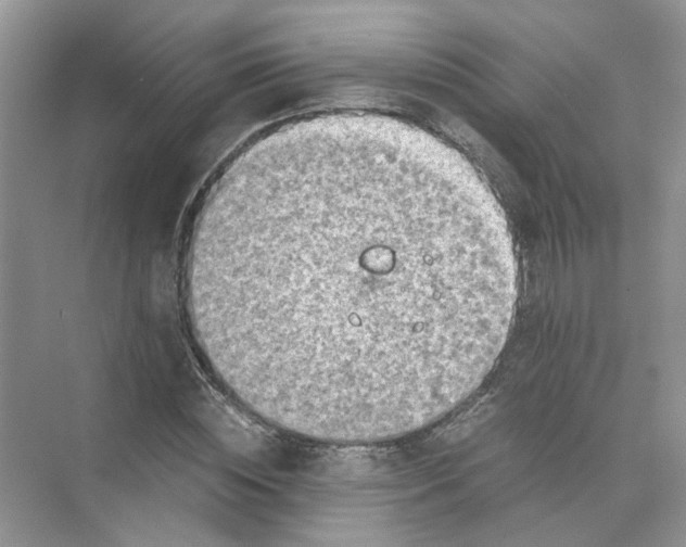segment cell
<instances>
[{"mask_svg":"<svg viewBox=\"0 0 686 547\" xmlns=\"http://www.w3.org/2000/svg\"><path fill=\"white\" fill-rule=\"evenodd\" d=\"M517 282L474 169L370 114L250 145L207 195L186 266L220 381L266 422L336 443L402 436L473 393L506 344Z\"/></svg>","mask_w":686,"mask_h":547,"instance_id":"1","label":"cell"}]
</instances>
